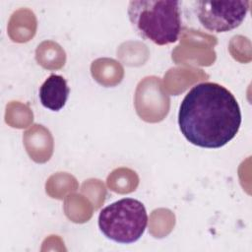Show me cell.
<instances>
[{
  "label": "cell",
  "mask_w": 252,
  "mask_h": 252,
  "mask_svg": "<svg viewBox=\"0 0 252 252\" xmlns=\"http://www.w3.org/2000/svg\"><path fill=\"white\" fill-rule=\"evenodd\" d=\"M241 120L234 95L213 82L195 85L184 96L178 111V125L185 139L207 149H219L230 142L238 133Z\"/></svg>",
  "instance_id": "1"
},
{
  "label": "cell",
  "mask_w": 252,
  "mask_h": 252,
  "mask_svg": "<svg viewBox=\"0 0 252 252\" xmlns=\"http://www.w3.org/2000/svg\"><path fill=\"white\" fill-rule=\"evenodd\" d=\"M179 1L135 0L128 5L132 28L143 39L157 45H168L178 40L182 30Z\"/></svg>",
  "instance_id": "2"
},
{
  "label": "cell",
  "mask_w": 252,
  "mask_h": 252,
  "mask_svg": "<svg viewBox=\"0 0 252 252\" xmlns=\"http://www.w3.org/2000/svg\"><path fill=\"white\" fill-rule=\"evenodd\" d=\"M97 223L106 238L121 244H131L144 234L148 214L139 200L123 198L103 208L99 212Z\"/></svg>",
  "instance_id": "3"
},
{
  "label": "cell",
  "mask_w": 252,
  "mask_h": 252,
  "mask_svg": "<svg viewBox=\"0 0 252 252\" xmlns=\"http://www.w3.org/2000/svg\"><path fill=\"white\" fill-rule=\"evenodd\" d=\"M200 25L209 32H225L238 28L249 11V1H196Z\"/></svg>",
  "instance_id": "4"
},
{
  "label": "cell",
  "mask_w": 252,
  "mask_h": 252,
  "mask_svg": "<svg viewBox=\"0 0 252 252\" xmlns=\"http://www.w3.org/2000/svg\"><path fill=\"white\" fill-rule=\"evenodd\" d=\"M69 94L66 79L57 74H51L39 89L41 104L52 111H58L65 105Z\"/></svg>",
  "instance_id": "5"
}]
</instances>
